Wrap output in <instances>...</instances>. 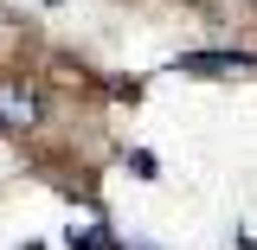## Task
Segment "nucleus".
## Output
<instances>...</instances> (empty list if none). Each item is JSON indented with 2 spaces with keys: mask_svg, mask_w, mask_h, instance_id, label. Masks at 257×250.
Listing matches in <instances>:
<instances>
[{
  "mask_svg": "<svg viewBox=\"0 0 257 250\" xmlns=\"http://www.w3.org/2000/svg\"><path fill=\"white\" fill-rule=\"evenodd\" d=\"M39 116H45V96H39V84L7 77V84H0V128H32Z\"/></svg>",
  "mask_w": 257,
  "mask_h": 250,
  "instance_id": "obj_1",
  "label": "nucleus"
}]
</instances>
